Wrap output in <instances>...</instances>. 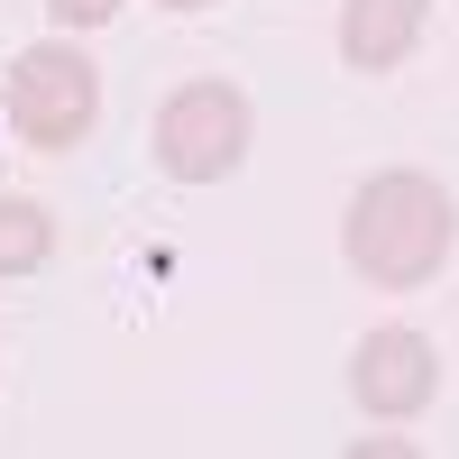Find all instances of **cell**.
Instances as JSON below:
<instances>
[{"instance_id":"cell-5","label":"cell","mask_w":459,"mask_h":459,"mask_svg":"<svg viewBox=\"0 0 459 459\" xmlns=\"http://www.w3.org/2000/svg\"><path fill=\"white\" fill-rule=\"evenodd\" d=\"M423 10L432 0H340V56L359 74H395L423 37Z\"/></svg>"},{"instance_id":"cell-8","label":"cell","mask_w":459,"mask_h":459,"mask_svg":"<svg viewBox=\"0 0 459 459\" xmlns=\"http://www.w3.org/2000/svg\"><path fill=\"white\" fill-rule=\"evenodd\" d=\"M166 10H212V0H166Z\"/></svg>"},{"instance_id":"cell-2","label":"cell","mask_w":459,"mask_h":459,"mask_svg":"<svg viewBox=\"0 0 459 459\" xmlns=\"http://www.w3.org/2000/svg\"><path fill=\"white\" fill-rule=\"evenodd\" d=\"M101 120V65L83 47H65V37H47V47H28L10 65V129L28 147H47V157H65V147H83Z\"/></svg>"},{"instance_id":"cell-1","label":"cell","mask_w":459,"mask_h":459,"mask_svg":"<svg viewBox=\"0 0 459 459\" xmlns=\"http://www.w3.org/2000/svg\"><path fill=\"white\" fill-rule=\"evenodd\" d=\"M459 248V203L432 175H368L350 194V221H340V257L359 266L368 285H432Z\"/></svg>"},{"instance_id":"cell-7","label":"cell","mask_w":459,"mask_h":459,"mask_svg":"<svg viewBox=\"0 0 459 459\" xmlns=\"http://www.w3.org/2000/svg\"><path fill=\"white\" fill-rule=\"evenodd\" d=\"M110 10H120V0H47V19H56V28H101Z\"/></svg>"},{"instance_id":"cell-3","label":"cell","mask_w":459,"mask_h":459,"mask_svg":"<svg viewBox=\"0 0 459 459\" xmlns=\"http://www.w3.org/2000/svg\"><path fill=\"white\" fill-rule=\"evenodd\" d=\"M157 166L175 184H221V175H239L248 157V92L239 83H184L157 101Z\"/></svg>"},{"instance_id":"cell-4","label":"cell","mask_w":459,"mask_h":459,"mask_svg":"<svg viewBox=\"0 0 459 459\" xmlns=\"http://www.w3.org/2000/svg\"><path fill=\"white\" fill-rule=\"evenodd\" d=\"M350 395L368 404V413H386V423H404V413H423L432 395H441V350L423 331H368L359 350H350Z\"/></svg>"},{"instance_id":"cell-6","label":"cell","mask_w":459,"mask_h":459,"mask_svg":"<svg viewBox=\"0 0 459 459\" xmlns=\"http://www.w3.org/2000/svg\"><path fill=\"white\" fill-rule=\"evenodd\" d=\"M47 257H56V221L28 194H0V276H37Z\"/></svg>"}]
</instances>
